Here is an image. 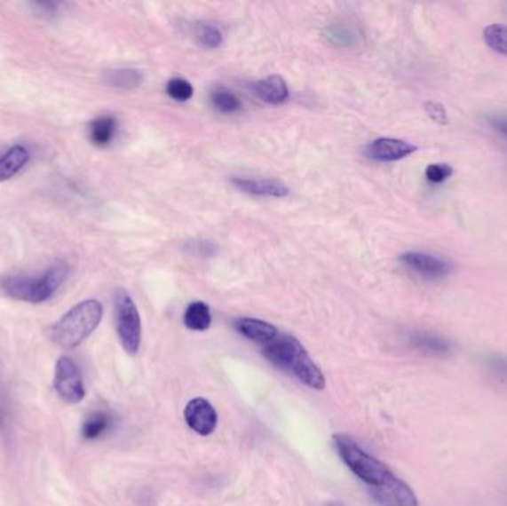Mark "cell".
<instances>
[{"label": "cell", "instance_id": "obj_5", "mask_svg": "<svg viewBox=\"0 0 507 506\" xmlns=\"http://www.w3.org/2000/svg\"><path fill=\"white\" fill-rule=\"evenodd\" d=\"M115 321L122 346L135 355L141 344V318L134 300L123 289L115 291Z\"/></svg>", "mask_w": 507, "mask_h": 506}, {"label": "cell", "instance_id": "obj_29", "mask_svg": "<svg viewBox=\"0 0 507 506\" xmlns=\"http://www.w3.org/2000/svg\"><path fill=\"white\" fill-rule=\"evenodd\" d=\"M489 127L493 128L494 131L498 132L503 138L507 140V118L504 116H491L487 119Z\"/></svg>", "mask_w": 507, "mask_h": 506}, {"label": "cell", "instance_id": "obj_4", "mask_svg": "<svg viewBox=\"0 0 507 506\" xmlns=\"http://www.w3.org/2000/svg\"><path fill=\"white\" fill-rule=\"evenodd\" d=\"M334 446L347 468L358 478L368 484L369 487L382 484L392 474V470L383 462L365 452L364 448L349 435H334Z\"/></svg>", "mask_w": 507, "mask_h": 506}, {"label": "cell", "instance_id": "obj_3", "mask_svg": "<svg viewBox=\"0 0 507 506\" xmlns=\"http://www.w3.org/2000/svg\"><path fill=\"white\" fill-rule=\"evenodd\" d=\"M68 266L66 263H57L44 275L32 278V276L12 275L6 276L0 282V287L6 296L17 298L21 302L44 303L50 300L59 287L67 280Z\"/></svg>", "mask_w": 507, "mask_h": 506}, {"label": "cell", "instance_id": "obj_16", "mask_svg": "<svg viewBox=\"0 0 507 506\" xmlns=\"http://www.w3.org/2000/svg\"><path fill=\"white\" fill-rule=\"evenodd\" d=\"M106 85L121 88V90H134L144 81V75L137 68H112L103 73Z\"/></svg>", "mask_w": 507, "mask_h": 506}, {"label": "cell", "instance_id": "obj_27", "mask_svg": "<svg viewBox=\"0 0 507 506\" xmlns=\"http://www.w3.org/2000/svg\"><path fill=\"white\" fill-rule=\"evenodd\" d=\"M426 112L436 123H447V112H445L444 106L440 103H433V101L426 103Z\"/></svg>", "mask_w": 507, "mask_h": 506}, {"label": "cell", "instance_id": "obj_12", "mask_svg": "<svg viewBox=\"0 0 507 506\" xmlns=\"http://www.w3.org/2000/svg\"><path fill=\"white\" fill-rule=\"evenodd\" d=\"M234 185L245 194L256 196H272V198H283L289 194V189L282 181L273 178H239L234 177Z\"/></svg>", "mask_w": 507, "mask_h": 506}, {"label": "cell", "instance_id": "obj_26", "mask_svg": "<svg viewBox=\"0 0 507 506\" xmlns=\"http://www.w3.org/2000/svg\"><path fill=\"white\" fill-rule=\"evenodd\" d=\"M329 37L334 39L338 45H353L356 39V36H353L351 32H347L346 28H332Z\"/></svg>", "mask_w": 507, "mask_h": 506}, {"label": "cell", "instance_id": "obj_21", "mask_svg": "<svg viewBox=\"0 0 507 506\" xmlns=\"http://www.w3.org/2000/svg\"><path fill=\"white\" fill-rule=\"evenodd\" d=\"M211 99L214 107L220 110L221 114H234L242 107L238 95H234V92H230L225 88H218V90L214 91L211 94Z\"/></svg>", "mask_w": 507, "mask_h": 506}, {"label": "cell", "instance_id": "obj_7", "mask_svg": "<svg viewBox=\"0 0 507 506\" xmlns=\"http://www.w3.org/2000/svg\"><path fill=\"white\" fill-rule=\"evenodd\" d=\"M400 263L414 275L426 281H440L448 278L454 271L453 262L435 254L408 251L400 256Z\"/></svg>", "mask_w": 507, "mask_h": 506}, {"label": "cell", "instance_id": "obj_20", "mask_svg": "<svg viewBox=\"0 0 507 506\" xmlns=\"http://www.w3.org/2000/svg\"><path fill=\"white\" fill-rule=\"evenodd\" d=\"M484 41L491 50L507 57V26L491 24L484 30Z\"/></svg>", "mask_w": 507, "mask_h": 506}, {"label": "cell", "instance_id": "obj_8", "mask_svg": "<svg viewBox=\"0 0 507 506\" xmlns=\"http://www.w3.org/2000/svg\"><path fill=\"white\" fill-rule=\"evenodd\" d=\"M369 492L380 506H418L413 488L393 472L382 484L369 487Z\"/></svg>", "mask_w": 507, "mask_h": 506}, {"label": "cell", "instance_id": "obj_24", "mask_svg": "<svg viewBox=\"0 0 507 506\" xmlns=\"http://www.w3.org/2000/svg\"><path fill=\"white\" fill-rule=\"evenodd\" d=\"M166 92L171 99H177V101H187V99L194 97V86H192L189 81L181 79V77H176V79H171V81L168 82Z\"/></svg>", "mask_w": 507, "mask_h": 506}, {"label": "cell", "instance_id": "obj_6", "mask_svg": "<svg viewBox=\"0 0 507 506\" xmlns=\"http://www.w3.org/2000/svg\"><path fill=\"white\" fill-rule=\"evenodd\" d=\"M54 389L59 397L67 404H77L85 398V384L81 371L70 358L61 357L57 361Z\"/></svg>", "mask_w": 507, "mask_h": 506}, {"label": "cell", "instance_id": "obj_2", "mask_svg": "<svg viewBox=\"0 0 507 506\" xmlns=\"http://www.w3.org/2000/svg\"><path fill=\"white\" fill-rule=\"evenodd\" d=\"M103 318V304L99 300H85L70 309L51 327L50 337L61 348L73 349L88 339Z\"/></svg>", "mask_w": 507, "mask_h": 506}, {"label": "cell", "instance_id": "obj_22", "mask_svg": "<svg viewBox=\"0 0 507 506\" xmlns=\"http://www.w3.org/2000/svg\"><path fill=\"white\" fill-rule=\"evenodd\" d=\"M194 36L201 45L210 50H216L223 43V35L212 24L199 23L194 28Z\"/></svg>", "mask_w": 507, "mask_h": 506}, {"label": "cell", "instance_id": "obj_18", "mask_svg": "<svg viewBox=\"0 0 507 506\" xmlns=\"http://www.w3.org/2000/svg\"><path fill=\"white\" fill-rule=\"evenodd\" d=\"M117 123L116 119L113 116H99L95 118L90 125V138L92 145L99 146V147H106L115 140L116 136Z\"/></svg>", "mask_w": 507, "mask_h": 506}, {"label": "cell", "instance_id": "obj_30", "mask_svg": "<svg viewBox=\"0 0 507 506\" xmlns=\"http://www.w3.org/2000/svg\"><path fill=\"white\" fill-rule=\"evenodd\" d=\"M33 8L37 11V14H42L44 17H51V15L57 14L59 5H57V4H35Z\"/></svg>", "mask_w": 507, "mask_h": 506}, {"label": "cell", "instance_id": "obj_23", "mask_svg": "<svg viewBox=\"0 0 507 506\" xmlns=\"http://www.w3.org/2000/svg\"><path fill=\"white\" fill-rule=\"evenodd\" d=\"M485 370L489 377L500 383H507V357L502 353H493L485 360Z\"/></svg>", "mask_w": 507, "mask_h": 506}, {"label": "cell", "instance_id": "obj_25", "mask_svg": "<svg viewBox=\"0 0 507 506\" xmlns=\"http://www.w3.org/2000/svg\"><path fill=\"white\" fill-rule=\"evenodd\" d=\"M424 174H426L427 181H431L433 185H440L453 176V167L448 163H431Z\"/></svg>", "mask_w": 507, "mask_h": 506}, {"label": "cell", "instance_id": "obj_11", "mask_svg": "<svg viewBox=\"0 0 507 506\" xmlns=\"http://www.w3.org/2000/svg\"><path fill=\"white\" fill-rule=\"evenodd\" d=\"M408 342L411 348L429 357L448 358L454 352V344L447 337L432 331H411Z\"/></svg>", "mask_w": 507, "mask_h": 506}, {"label": "cell", "instance_id": "obj_15", "mask_svg": "<svg viewBox=\"0 0 507 506\" xmlns=\"http://www.w3.org/2000/svg\"><path fill=\"white\" fill-rule=\"evenodd\" d=\"M115 423L116 419L113 416V413L104 410L92 412L82 423V437L88 441L103 439L108 432H112Z\"/></svg>", "mask_w": 507, "mask_h": 506}, {"label": "cell", "instance_id": "obj_1", "mask_svg": "<svg viewBox=\"0 0 507 506\" xmlns=\"http://www.w3.org/2000/svg\"><path fill=\"white\" fill-rule=\"evenodd\" d=\"M263 355L274 367L287 371L309 388L322 391L327 384L321 368L314 364L305 346L292 336L278 335L276 339L265 344Z\"/></svg>", "mask_w": 507, "mask_h": 506}, {"label": "cell", "instance_id": "obj_28", "mask_svg": "<svg viewBox=\"0 0 507 506\" xmlns=\"http://www.w3.org/2000/svg\"><path fill=\"white\" fill-rule=\"evenodd\" d=\"M190 245L192 247L189 249H194V253L202 254V256H207V257L216 253V245L210 242V241H192Z\"/></svg>", "mask_w": 507, "mask_h": 506}, {"label": "cell", "instance_id": "obj_10", "mask_svg": "<svg viewBox=\"0 0 507 506\" xmlns=\"http://www.w3.org/2000/svg\"><path fill=\"white\" fill-rule=\"evenodd\" d=\"M416 150L417 147L408 141L400 138H377L367 146L365 154L378 162H395L413 154Z\"/></svg>", "mask_w": 507, "mask_h": 506}, {"label": "cell", "instance_id": "obj_31", "mask_svg": "<svg viewBox=\"0 0 507 506\" xmlns=\"http://www.w3.org/2000/svg\"><path fill=\"white\" fill-rule=\"evenodd\" d=\"M328 506H345V505H342V503H331V505Z\"/></svg>", "mask_w": 507, "mask_h": 506}, {"label": "cell", "instance_id": "obj_14", "mask_svg": "<svg viewBox=\"0 0 507 506\" xmlns=\"http://www.w3.org/2000/svg\"><path fill=\"white\" fill-rule=\"evenodd\" d=\"M254 91L258 95V99L265 101L267 105H283L289 97L287 82L281 76H269L257 82Z\"/></svg>", "mask_w": 507, "mask_h": 506}, {"label": "cell", "instance_id": "obj_13", "mask_svg": "<svg viewBox=\"0 0 507 506\" xmlns=\"http://www.w3.org/2000/svg\"><path fill=\"white\" fill-rule=\"evenodd\" d=\"M234 330L243 337L260 344H269L279 335L276 327L261 320H254V318H239L234 321Z\"/></svg>", "mask_w": 507, "mask_h": 506}, {"label": "cell", "instance_id": "obj_19", "mask_svg": "<svg viewBox=\"0 0 507 506\" xmlns=\"http://www.w3.org/2000/svg\"><path fill=\"white\" fill-rule=\"evenodd\" d=\"M185 326L192 331H205L211 327V311L203 302H194L186 309Z\"/></svg>", "mask_w": 507, "mask_h": 506}, {"label": "cell", "instance_id": "obj_17", "mask_svg": "<svg viewBox=\"0 0 507 506\" xmlns=\"http://www.w3.org/2000/svg\"><path fill=\"white\" fill-rule=\"evenodd\" d=\"M28 162V152L23 146H14L4 156H0V181L17 176Z\"/></svg>", "mask_w": 507, "mask_h": 506}, {"label": "cell", "instance_id": "obj_9", "mask_svg": "<svg viewBox=\"0 0 507 506\" xmlns=\"http://www.w3.org/2000/svg\"><path fill=\"white\" fill-rule=\"evenodd\" d=\"M185 419L190 430L202 437L211 435L218 423L216 408L212 407L211 402L202 397L194 398L187 402Z\"/></svg>", "mask_w": 507, "mask_h": 506}]
</instances>
